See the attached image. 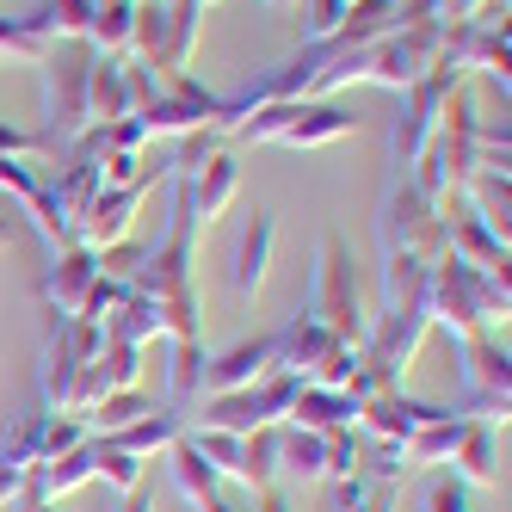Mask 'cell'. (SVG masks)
<instances>
[{
    "label": "cell",
    "instance_id": "cell-1",
    "mask_svg": "<svg viewBox=\"0 0 512 512\" xmlns=\"http://www.w3.org/2000/svg\"><path fill=\"white\" fill-rule=\"evenodd\" d=\"M426 303H432V321H445L457 340L488 334V321L506 315V272H482L457 253H438L426 272Z\"/></svg>",
    "mask_w": 512,
    "mask_h": 512
},
{
    "label": "cell",
    "instance_id": "cell-2",
    "mask_svg": "<svg viewBox=\"0 0 512 512\" xmlns=\"http://www.w3.org/2000/svg\"><path fill=\"white\" fill-rule=\"evenodd\" d=\"M377 235H383V253H414V260H438L445 253V216H438V204H426L414 192L408 173L389 179L383 192V216H377Z\"/></svg>",
    "mask_w": 512,
    "mask_h": 512
},
{
    "label": "cell",
    "instance_id": "cell-3",
    "mask_svg": "<svg viewBox=\"0 0 512 512\" xmlns=\"http://www.w3.org/2000/svg\"><path fill=\"white\" fill-rule=\"evenodd\" d=\"M297 389H303V377L266 371L260 383H247V389L204 395L198 426H210V432H260V426H284V414H290V401H297Z\"/></svg>",
    "mask_w": 512,
    "mask_h": 512
},
{
    "label": "cell",
    "instance_id": "cell-4",
    "mask_svg": "<svg viewBox=\"0 0 512 512\" xmlns=\"http://www.w3.org/2000/svg\"><path fill=\"white\" fill-rule=\"evenodd\" d=\"M463 389L469 401L457 414H475V420H500L506 426V408H512V364H506V346L494 334H469L463 340Z\"/></svg>",
    "mask_w": 512,
    "mask_h": 512
},
{
    "label": "cell",
    "instance_id": "cell-5",
    "mask_svg": "<svg viewBox=\"0 0 512 512\" xmlns=\"http://www.w3.org/2000/svg\"><path fill=\"white\" fill-rule=\"evenodd\" d=\"M309 315L340 334L352 346H364V321H358V290H352V266H346V247L327 241L321 247V266H315V290H309Z\"/></svg>",
    "mask_w": 512,
    "mask_h": 512
},
{
    "label": "cell",
    "instance_id": "cell-6",
    "mask_svg": "<svg viewBox=\"0 0 512 512\" xmlns=\"http://www.w3.org/2000/svg\"><path fill=\"white\" fill-rule=\"evenodd\" d=\"M81 438H87V426L68 420V414H25V420L13 426V438H7V451H13L25 469H44V463H56L62 451H75Z\"/></svg>",
    "mask_w": 512,
    "mask_h": 512
},
{
    "label": "cell",
    "instance_id": "cell-7",
    "mask_svg": "<svg viewBox=\"0 0 512 512\" xmlns=\"http://www.w3.org/2000/svg\"><path fill=\"white\" fill-rule=\"evenodd\" d=\"M266 371H278V340H272V334L241 340V346H229L223 358H204V395L247 389V383H260ZM204 395H198V401H204Z\"/></svg>",
    "mask_w": 512,
    "mask_h": 512
},
{
    "label": "cell",
    "instance_id": "cell-8",
    "mask_svg": "<svg viewBox=\"0 0 512 512\" xmlns=\"http://www.w3.org/2000/svg\"><path fill=\"white\" fill-rule=\"evenodd\" d=\"M432 414H438L432 401H414V395L389 389V395H371V401L358 408V426H364V438H383V445H408V438H414Z\"/></svg>",
    "mask_w": 512,
    "mask_h": 512
},
{
    "label": "cell",
    "instance_id": "cell-9",
    "mask_svg": "<svg viewBox=\"0 0 512 512\" xmlns=\"http://www.w3.org/2000/svg\"><path fill=\"white\" fill-rule=\"evenodd\" d=\"M179 438H186V414H179V408H149L142 420L105 432V445H118V451H130L136 463H149V457H167Z\"/></svg>",
    "mask_w": 512,
    "mask_h": 512
},
{
    "label": "cell",
    "instance_id": "cell-10",
    "mask_svg": "<svg viewBox=\"0 0 512 512\" xmlns=\"http://www.w3.org/2000/svg\"><path fill=\"white\" fill-rule=\"evenodd\" d=\"M93 284H99V253L81 247V241H68L62 260H56L50 278H44V297L56 303V315H81V303H87Z\"/></svg>",
    "mask_w": 512,
    "mask_h": 512
},
{
    "label": "cell",
    "instance_id": "cell-11",
    "mask_svg": "<svg viewBox=\"0 0 512 512\" xmlns=\"http://www.w3.org/2000/svg\"><path fill=\"white\" fill-rule=\"evenodd\" d=\"M284 420H290V426H309V432L358 426V395H352V389H327V383H303Z\"/></svg>",
    "mask_w": 512,
    "mask_h": 512
},
{
    "label": "cell",
    "instance_id": "cell-12",
    "mask_svg": "<svg viewBox=\"0 0 512 512\" xmlns=\"http://www.w3.org/2000/svg\"><path fill=\"white\" fill-rule=\"evenodd\" d=\"M451 475L463 488H500V445H494V420H469L457 451H451Z\"/></svg>",
    "mask_w": 512,
    "mask_h": 512
},
{
    "label": "cell",
    "instance_id": "cell-13",
    "mask_svg": "<svg viewBox=\"0 0 512 512\" xmlns=\"http://www.w3.org/2000/svg\"><path fill=\"white\" fill-rule=\"evenodd\" d=\"M87 62H50V130L81 136L87 130Z\"/></svg>",
    "mask_w": 512,
    "mask_h": 512
},
{
    "label": "cell",
    "instance_id": "cell-14",
    "mask_svg": "<svg viewBox=\"0 0 512 512\" xmlns=\"http://www.w3.org/2000/svg\"><path fill=\"white\" fill-rule=\"evenodd\" d=\"M278 482H327V432L278 426Z\"/></svg>",
    "mask_w": 512,
    "mask_h": 512
},
{
    "label": "cell",
    "instance_id": "cell-15",
    "mask_svg": "<svg viewBox=\"0 0 512 512\" xmlns=\"http://www.w3.org/2000/svg\"><path fill=\"white\" fill-rule=\"evenodd\" d=\"M475 414H457V408H438L408 445H401V457H408V469H438V463H451V451H457V438H463V426H469Z\"/></svg>",
    "mask_w": 512,
    "mask_h": 512
},
{
    "label": "cell",
    "instance_id": "cell-16",
    "mask_svg": "<svg viewBox=\"0 0 512 512\" xmlns=\"http://www.w3.org/2000/svg\"><path fill=\"white\" fill-rule=\"evenodd\" d=\"M31 482H38L50 500H68L75 488H87V482H99V438L87 432L75 451H62L56 463H44V469H31Z\"/></svg>",
    "mask_w": 512,
    "mask_h": 512
},
{
    "label": "cell",
    "instance_id": "cell-17",
    "mask_svg": "<svg viewBox=\"0 0 512 512\" xmlns=\"http://www.w3.org/2000/svg\"><path fill=\"white\" fill-rule=\"evenodd\" d=\"M235 488H247V494L278 488V426L241 432V451H235Z\"/></svg>",
    "mask_w": 512,
    "mask_h": 512
},
{
    "label": "cell",
    "instance_id": "cell-18",
    "mask_svg": "<svg viewBox=\"0 0 512 512\" xmlns=\"http://www.w3.org/2000/svg\"><path fill=\"white\" fill-rule=\"evenodd\" d=\"M235 179H241V173H235V161H229V155H210L198 173H186V186H179V192H186L192 216H204V223H210V216L235 198Z\"/></svg>",
    "mask_w": 512,
    "mask_h": 512
},
{
    "label": "cell",
    "instance_id": "cell-19",
    "mask_svg": "<svg viewBox=\"0 0 512 512\" xmlns=\"http://www.w3.org/2000/svg\"><path fill=\"white\" fill-rule=\"evenodd\" d=\"M93 25V0H38V7L25 13V31L31 38H87Z\"/></svg>",
    "mask_w": 512,
    "mask_h": 512
},
{
    "label": "cell",
    "instance_id": "cell-20",
    "mask_svg": "<svg viewBox=\"0 0 512 512\" xmlns=\"http://www.w3.org/2000/svg\"><path fill=\"white\" fill-rule=\"evenodd\" d=\"M186 432H192V426H186ZM167 475H173V488L186 494V506H198V500H210V494H223L216 469L204 463V451L192 445V438H179V445L167 451Z\"/></svg>",
    "mask_w": 512,
    "mask_h": 512
},
{
    "label": "cell",
    "instance_id": "cell-21",
    "mask_svg": "<svg viewBox=\"0 0 512 512\" xmlns=\"http://www.w3.org/2000/svg\"><path fill=\"white\" fill-rule=\"evenodd\" d=\"M87 38L99 56H124L130 38H136V0H105V7H93V25H87Z\"/></svg>",
    "mask_w": 512,
    "mask_h": 512
},
{
    "label": "cell",
    "instance_id": "cell-22",
    "mask_svg": "<svg viewBox=\"0 0 512 512\" xmlns=\"http://www.w3.org/2000/svg\"><path fill=\"white\" fill-rule=\"evenodd\" d=\"M266 260H272V216H253V229L241 235V260H235V290L253 297L266 284Z\"/></svg>",
    "mask_w": 512,
    "mask_h": 512
},
{
    "label": "cell",
    "instance_id": "cell-23",
    "mask_svg": "<svg viewBox=\"0 0 512 512\" xmlns=\"http://www.w3.org/2000/svg\"><path fill=\"white\" fill-rule=\"evenodd\" d=\"M167 389H173L167 408H179V401H198V395H204V346H198V340H179V346H173Z\"/></svg>",
    "mask_w": 512,
    "mask_h": 512
},
{
    "label": "cell",
    "instance_id": "cell-24",
    "mask_svg": "<svg viewBox=\"0 0 512 512\" xmlns=\"http://www.w3.org/2000/svg\"><path fill=\"white\" fill-rule=\"evenodd\" d=\"M334 512H395V482L346 475V482H334Z\"/></svg>",
    "mask_w": 512,
    "mask_h": 512
},
{
    "label": "cell",
    "instance_id": "cell-25",
    "mask_svg": "<svg viewBox=\"0 0 512 512\" xmlns=\"http://www.w3.org/2000/svg\"><path fill=\"white\" fill-rule=\"evenodd\" d=\"M346 13H352V0H303V38L309 44H334Z\"/></svg>",
    "mask_w": 512,
    "mask_h": 512
},
{
    "label": "cell",
    "instance_id": "cell-26",
    "mask_svg": "<svg viewBox=\"0 0 512 512\" xmlns=\"http://www.w3.org/2000/svg\"><path fill=\"white\" fill-rule=\"evenodd\" d=\"M99 475H105L118 494H136V488H142V463H136L130 451H118V445H105V438H99Z\"/></svg>",
    "mask_w": 512,
    "mask_h": 512
},
{
    "label": "cell",
    "instance_id": "cell-27",
    "mask_svg": "<svg viewBox=\"0 0 512 512\" xmlns=\"http://www.w3.org/2000/svg\"><path fill=\"white\" fill-rule=\"evenodd\" d=\"M358 451H364V438H352V426L327 432V482H346V475H358Z\"/></svg>",
    "mask_w": 512,
    "mask_h": 512
},
{
    "label": "cell",
    "instance_id": "cell-28",
    "mask_svg": "<svg viewBox=\"0 0 512 512\" xmlns=\"http://www.w3.org/2000/svg\"><path fill=\"white\" fill-rule=\"evenodd\" d=\"M420 512H469V488L457 482V475H438V482L426 488Z\"/></svg>",
    "mask_w": 512,
    "mask_h": 512
},
{
    "label": "cell",
    "instance_id": "cell-29",
    "mask_svg": "<svg viewBox=\"0 0 512 512\" xmlns=\"http://www.w3.org/2000/svg\"><path fill=\"white\" fill-rule=\"evenodd\" d=\"M25 482H31V469H25L7 445H0V512H7V506L19 500V488H25Z\"/></svg>",
    "mask_w": 512,
    "mask_h": 512
},
{
    "label": "cell",
    "instance_id": "cell-30",
    "mask_svg": "<svg viewBox=\"0 0 512 512\" xmlns=\"http://www.w3.org/2000/svg\"><path fill=\"white\" fill-rule=\"evenodd\" d=\"M13 512H56V500H50L38 482H25V488H19V500H13Z\"/></svg>",
    "mask_w": 512,
    "mask_h": 512
},
{
    "label": "cell",
    "instance_id": "cell-31",
    "mask_svg": "<svg viewBox=\"0 0 512 512\" xmlns=\"http://www.w3.org/2000/svg\"><path fill=\"white\" fill-rule=\"evenodd\" d=\"M253 500H260V512H290V494L284 488H266V494H253Z\"/></svg>",
    "mask_w": 512,
    "mask_h": 512
},
{
    "label": "cell",
    "instance_id": "cell-32",
    "mask_svg": "<svg viewBox=\"0 0 512 512\" xmlns=\"http://www.w3.org/2000/svg\"><path fill=\"white\" fill-rule=\"evenodd\" d=\"M124 512H155V506H149V494L136 488V494H124Z\"/></svg>",
    "mask_w": 512,
    "mask_h": 512
},
{
    "label": "cell",
    "instance_id": "cell-33",
    "mask_svg": "<svg viewBox=\"0 0 512 512\" xmlns=\"http://www.w3.org/2000/svg\"><path fill=\"white\" fill-rule=\"evenodd\" d=\"M0 241H7V223H0Z\"/></svg>",
    "mask_w": 512,
    "mask_h": 512
}]
</instances>
